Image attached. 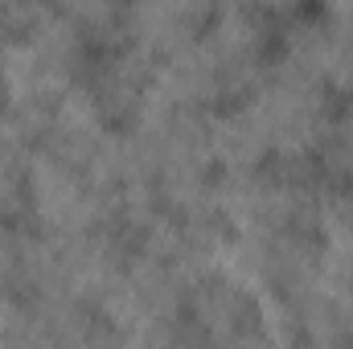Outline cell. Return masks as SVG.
<instances>
[{"mask_svg": "<svg viewBox=\"0 0 353 349\" xmlns=\"http://www.w3.org/2000/svg\"><path fill=\"white\" fill-rule=\"evenodd\" d=\"M25 214L50 239H74L99 226H111V201L90 181L87 169L58 161L46 148L33 152L25 173Z\"/></svg>", "mask_w": 353, "mask_h": 349, "instance_id": "obj_3", "label": "cell"}, {"mask_svg": "<svg viewBox=\"0 0 353 349\" xmlns=\"http://www.w3.org/2000/svg\"><path fill=\"white\" fill-rule=\"evenodd\" d=\"M214 4L218 0H128L123 41H136L152 58H173L205 33Z\"/></svg>", "mask_w": 353, "mask_h": 349, "instance_id": "obj_7", "label": "cell"}, {"mask_svg": "<svg viewBox=\"0 0 353 349\" xmlns=\"http://www.w3.org/2000/svg\"><path fill=\"white\" fill-rule=\"evenodd\" d=\"M312 165L325 185H337V189H353V99H341L316 152H312Z\"/></svg>", "mask_w": 353, "mask_h": 349, "instance_id": "obj_8", "label": "cell"}, {"mask_svg": "<svg viewBox=\"0 0 353 349\" xmlns=\"http://www.w3.org/2000/svg\"><path fill=\"white\" fill-rule=\"evenodd\" d=\"M185 321L193 329V341L214 346H255L267 341L263 329V296L234 283L222 271H201L185 288Z\"/></svg>", "mask_w": 353, "mask_h": 349, "instance_id": "obj_4", "label": "cell"}, {"mask_svg": "<svg viewBox=\"0 0 353 349\" xmlns=\"http://www.w3.org/2000/svg\"><path fill=\"white\" fill-rule=\"evenodd\" d=\"M157 66H161V58H152L136 41H115L107 50H94L83 83L115 128H132L152 99Z\"/></svg>", "mask_w": 353, "mask_h": 349, "instance_id": "obj_5", "label": "cell"}, {"mask_svg": "<svg viewBox=\"0 0 353 349\" xmlns=\"http://www.w3.org/2000/svg\"><path fill=\"white\" fill-rule=\"evenodd\" d=\"M239 103L263 128L271 161H312L341 94L316 74L275 58L267 74L251 87V94H243Z\"/></svg>", "mask_w": 353, "mask_h": 349, "instance_id": "obj_2", "label": "cell"}, {"mask_svg": "<svg viewBox=\"0 0 353 349\" xmlns=\"http://www.w3.org/2000/svg\"><path fill=\"white\" fill-rule=\"evenodd\" d=\"M4 41H8V37H4V33H0V58H4Z\"/></svg>", "mask_w": 353, "mask_h": 349, "instance_id": "obj_10", "label": "cell"}, {"mask_svg": "<svg viewBox=\"0 0 353 349\" xmlns=\"http://www.w3.org/2000/svg\"><path fill=\"white\" fill-rule=\"evenodd\" d=\"M312 8H321V12H350L353 0H308Z\"/></svg>", "mask_w": 353, "mask_h": 349, "instance_id": "obj_9", "label": "cell"}, {"mask_svg": "<svg viewBox=\"0 0 353 349\" xmlns=\"http://www.w3.org/2000/svg\"><path fill=\"white\" fill-rule=\"evenodd\" d=\"M111 136H115V123L103 115V107L94 103L87 83H79L74 90H66L50 107V115L41 119L37 148H46L58 161H70L79 169H90V161L107 148Z\"/></svg>", "mask_w": 353, "mask_h": 349, "instance_id": "obj_6", "label": "cell"}, {"mask_svg": "<svg viewBox=\"0 0 353 349\" xmlns=\"http://www.w3.org/2000/svg\"><path fill=\"white\" fill-rule=\"evenodd\" d=\"M94 46L58 12H46L37 25L4 41L0 58V103L17 111L33 132H41V119L50 107L74 90L90 70Z\"/></svg>", "mask_w": 353, "mask_h": 349, "instance_id": "obj_1", "label": "cell"}]
</instances>
